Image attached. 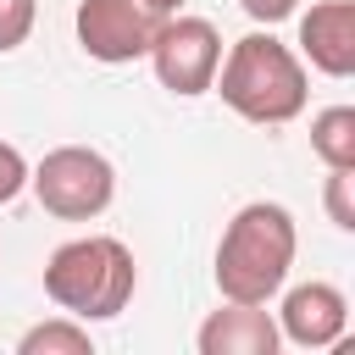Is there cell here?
<instances>
[{
    "instance_id": "cell-16",
    "label": "cell",
    "mask_w": 355,
    "mask_h": 355,
    "mask_svg": "<svg viewBox=\"0 0 355 355\" xmlns=\"http://www.w3.org/2000/svg\"><path fill=\"white\" fill-rule=\"evenodd\" d=\"M161 6H166V11H183V0H161Z\"/></svg>"
},
{
    "instance_id": "cell-12",
    "label": "cell",
    "mask_w": 355,
    "mask_h": 355,
    "mask_svg": "<svg viewBox=\"0 0 355 355\" xmlns=\"http://www.w3.org/2000/svg\"><path fill=\"white\" fill-rule=\"evenodd\" d=\"M349 189H355V166H327V216H333L338 233H355V200H349Z\"/></svg>"
},
{
    "instance_id": "cell-11",
    "label": "cell",
    "mask_w": 355,
    "mask_h": 355,
    "mask_svg": "<svg viewBox=\"0 0 355 355\" xmlns=\"http://www.w3.org/2000/svg\"><path fill=\"white\" fill-rule=\"evenodd\" d=\"M94 344H89V327L78 322V316H55V322H39V327H28L22 338H17V355H89Z\"/></svg>"
},
{
    "instance_id": "cell-5",
    "label": "cell",
    "mask_w": 355,
    "mask_h": 355,
    "mask_svg": "<svg viewBox=\"0 0 355 355\" xmlns=\"http://www.w3.org/2000/svg\"><path fill=\"white\" fill-rule=\"evenodd\" d=\"M166 17L172 11L161 0H78L72 28H78L83 55H94L105 67H128V61L150 55V44H155Z\"/></svg>"
},
{
    "instance_id": "cell-2",
    "label": "cell",
    "mask_w": 355,
    "mask_h": 355,
    "mask_svg": "<svg viewBox=\"0 0 355 355\" xmlns=\"http://www.w3.org/2000/svg\"><path fill=\"white\" fill-rule=\"evenodd\" d=\"M300 233H294V211L277 200H250L233 211V222L222 227L216 244V288L222 300L239 305H272L277 288L288 283Z\"/></svg>"
},
{
    "instance_id": "cell-1",
    "label": "cell",
    "mask_w": 355,
    "mask_h": 355,
    "mask_svg": "<svg viewBox=\"0 0 355 355\" xmlns=\"http://www.w3.org/2000/svg\"><path fill=\"white\" fill-rule=\"evenodd\" d=\"M211 89L222 94V105L255 128H283L305 111L311 100V83H305V61L272 33V28H255L244 39L227 44Z\"/></svg>"
},
{
    "instance_id": "cell-13",
    "label": "cell",
    "mask_w": 355,
    "mask_h": 355,
    "mask_svg": "<svg viewBox=\"0 0 355 355\" xmlns=\"http://www.w3.org/2000/svg\"><path fill=\"white\" fill-rule=\"evenodd\" d=\"M33 17H39L33 0H0V55H11L17 44H28Z\"/></svg>"
},
{
    "instance_id": "cell-15",
    "label": "cell",
    "mask_w": 355,
    "mask_h": 355,
    "mask_svg": "<svg viewBox=\"0 0 355 355\" xmlns=\"http://www.w3.org/2000/svg\"><path fill=\"white\" fill-rule=\"evenodd\" d=\"M239 6H244V17H250V22H261V28L288 22V17L300 11V0H239Z\"/></svg>"
},
{
    "instance_id": "cell-4",
    "label": "cell",
    "mask_w": 355,
    "mask_h": 355,
    "mask_svg": "<svg viewBox=\"0 0 355 355\" xmlns=\"http://www.w3.org/2000/svg\"><path fill=\"white\" fill-rule=\"evenodd\" d=\"M33 200L61 222H94L116 200V166L89 144H55L39 166H28Z\"/></svg>"
},
{
    "instance_id": "cell-3",
    "label": "cell",
    "mask_w": 355,
    "mask_h": 355,
    "mask_svg": "<svg viewBox=\"0 0 355 355\" xmlns=\"http://www.w3.org/2000/svg\"><path fill=\"white\" fill-rule=\"evenodd\" d=\"M139 288V266L133 250L111 233H83L67 239L61 250H50L44 261V294L55 300V311L78 316V322H111L128 311Z\"/></svg>"
},
{
    "instance_id": "cell-7",
    "label": "cell",
    "mask_w": 355,
    "mask_h": 355,
    "mask_svg": "<svg viewBox=\"0 0 355 355\" xmlns=\"http://www.w3.org/2000/svg\"><path fill=\"white\" fill-rule=\"evenodd\" d=\"M344 327H349V300L333 283H294L277 305V333L300 349H327L344 338Z\"/></svg>"
},
{
    "instance_id": "cell-10",
    "label": "cell",
    "mask_w": 355,
    "mask_h": 355,
    "mask_svg": "<svg viewBox=\"0 0 355 355\" xmlns=\"http://www.w3.org/2000/svg\"><path fill=\"white\" fill-rule=\"evenodd\" d=\"M311 150L322 166H355V105H327L311 116Z\"/></svg>"
},
{
    "instance_id": "cell-14",
    "label": "cell",
    "mask_w": 355,
    "mask_h": 355,
    "mask_svg": "<svg viewBox=\"0 0 355 355\" xmlns=\"http://www.w3.org/2000/svg\"><path fill=\"white\" fill-rule=\"evenodd\" d=\"M22 189H28V161L17 144H0V205H11Z\"/></svg>"
},
{
    "instance_id": "cell-6",
    "label": "cell",
    "mask_w": 355,
    "mask_h": 355,
    "mask_svg": "<svg viewBox=\"0 0 355 355\" xmlns=\"http://www.w3.org/2000/svg\"><path fill=\"white\" fill-rule=\"evenodd\" d=\"M144 61L155 67V83H161L166 94L200 100V94L211 89L216 67H222V33H216L205 17L172 11V17L161 22V33H155V44H150Z\"/></svg>"
},
{
    "instance_id": "cell-8",
    "label": "cell",
    "mask_w": 355,
    "mask_h": 355,
    "mask_svg": "<svg viewBox=\"0 0 355 355\" xmlns=\"http://www.w3.org/2000/svg\"><path fill=\"white\" fill-rule=\"evenodd\" d=\"M300 55L327 78H349L355 72V0H316L300 17Z\"/></svg>"
},
{
    "instance_id": "cell-9",
    "label": "cell",
    "mask_w": 355,
    "mask_h": 355,
    "mask_svg": "<svg viewBox=\"0 0 355 355\" xmlns=\"http://www.w3.org/2000/svg\"><path fill=\"white\" fill-rule=\"evenodd\" d=\"M200 355H277L283 333H277V316L266 305H239L227 300V311H211L194 333Z\"/></svg>"
}]
</instances>
